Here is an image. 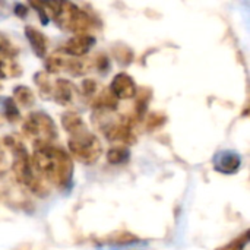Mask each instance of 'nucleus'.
I'll use <instances>...</instances> for the list:
<instances>
[{"label":"nucleus","instance_id":"1","mask_svg":"<svg viewBox=\"0 0 250 250\" xmlns=\"http://www.w3.org/2000/svg\"><path fill=\"white\" fill-rule=\"evenodd\" d=\"M32 164L38 171V176H42L59 188H66L72 182V160L60 148L50 145L37 148L32 157Z\"/></svg>","mask_w":250,"mask_h":250},{"label":"nucleus","instance_id":"2","mask_svg":"<svg viewBox=\"0 0 250 250\" xmlns=\"http://www.w3.org/2000/svg\"><path fill=\"white\" fill-rule=\"evenodd\" d=\"M4 144L13 151V166L12 167H13V173H15L16 179L21 183H23L25 186H28L37 195H45L47 188L42 183V180L37 174H34V170L29 163V157H28L25 146L19 141H15L12 138H6Z\"/></svg>","mask_w":250,"mask_h":250},{"label":"nucleus","instance_id":"3","mask_svg":"<svg viewBox=\"0 0 250 250\" xmlns=\"http://www.w3.org/2000/svg\"><path fill=\"white\" fill-rule=\"evenodd\" d=\"M44 7L50 9L51 16L64 28L76 31L78 34H86V31L94 26V21L88 16L86 12L81 10L76 4L69 1H51L41 3Z\"/></svg>","mask_w":250,"mask_h":250},{"label":"nucleus","instance_id":"4","mask_svg":"<svg viewBox=\"0 0 250 250\" xmlns=\"http://www.w3.org/2000/svg\"><path fill=\"white\" fill-rule=\"evenodd\" d=\"M23 133L28 139H31L37 148L47 146L48 142L56 139L57 132L53 120L44 113H32L23 123Z\"/></svg>","mask_w":250,"mask_h":250},{"label":"nucleus","instance_id":"5","mask_svg":"<svg viewBox=\"0 0 250 250\" xmlns=\"http://www.w3.org/2000/svg\"><path fill=\"white\" fill-rule=\"evenodd\" d=\"M69 149L76 160H79L85 164H94L100 158L103 146H101L100 141L97 139V136H94L91 132H88L85 129V130L70 136Z\"/></svg>","mask_w":250,"mask_h":250},{"label":"nucleus","instance_id":"6","mask_svg":"<svg viewBox=\"0 0 250 250\" xmlns=\"http://www.w3.org/2000/svg\"><path fill=\"white\" fill-rule=\"evenodd\" d=\"M105 136L108 141H113V142H123V144H133L135 142V135L132 132V120L129 122H117V123H107V126L103 127Z\"/></svg>","mask_w":250,"mask_h":250},{"label":"nucleus","instance_id":"7","mask_svg":"<svg viewBox=\"0 0 250 250\" xmlns=\"http://www.w3.org/2000/svg\"><path fill=\"white\" fill-rule=\"evenodd\" d=\"M110 92L117 98V100H127L136 95V86L133 79L127 73H119L113 78Z\"/></svg>","mask_w":250,"mask_h":250},{"label":"nucleus","instance_id":"8","mask_svg":"<svg viewBox=\"0 0 250 250\" xmlns=\"http://www.w3.org/2000/svg\"><path fill=\"white\" fill-rule=\"evenodd\" d=\"M95 44L94 37L88 35V34H78L75 37H72L66 44H64V51L70 56L75 57H82L85 56L89 48Z\"/></svg>","mask_w":250,"mask_h":250},{"label":"nucleus","instance_id":"9","mask_svg":"<svg viewBox=\"0 0 250 250\" xmlns=\"http://www.w3.org/2000/svg\"><path fill=\"white\" fill-rule=\"evenodd\" d=\"M240 157L233 152V151H223L218 152L214 158V167L217 171L224 173V174H231L236 173L240 168Z\"/></svg>","mask_w":250,"mask_h":250},{"label":"nucleus","instance_id":"10","mask_svg":"<svg viewBox=\"0 0 250 250\" xmlns=\"http://www.w3.org/2000/svg\"><path fill=\"white\" fill-rule=\"evenodd\" d=\"M51 95H53L54 101L59 103L60 105H69L73 101L75 86L66 79H59L53 85V94Z\"/></svg>","mask_w":250,"mask_h":250},{"label":"nucleus","instance_id":"11","mask_svg":"<svg viewBox=\"0 0 250 250\" xmlns=\"http://www.w3.org/2000/svg\"><path fill=\"white\" fill-rule=\"evenodd\" d=\"M25 37L29 41L34 53L38 57H42L47 51V40L44 37V34H41L38 29H35L34 26H26L25 28Z\"/></svg>","mask_w":250,"mask_h":250},{"label":"nucleus","instance_id":"12","mask_svg":"<svg viewBox=\"0 0 250 250\" xmlns=\"http://www.w3.org/2000/svg\"><path fill=\"white\" fill-rule=\"evenodd\" d=\"M62 125L66 129V132L70 133V136L86 129V126H85L83 120L81 119V116L76 114V113H72V111L62 116Z\"/></svg>","mask_w":250,"mask_h":250},{"label":"nucleus","instance_id":"13","mask_svg":"<svg viewBox=\"0 0 250 250\" xmlns=\"http://www.w3.org/2000/svg\"><path fill=\"white\" fill-rule=\"evenodd\" d=\"M18 75H21V67L13 62V59L0 56V79L13 78Z\"/></svg>","mask_w":250,"mask_h":250},{"label":"nucleus","instance_id":"14","mask_svg":"<svg viewBox=\"0 0 250 250\" xmlns=\"http://www.w3.org/2000/svg\"><path fill=\"white\" fill-rule=\"evenodd\" d=\"M94 104L100 110H116L117 108V98L110 91H103L101 94L97 95Z\"/></svg>","mask_w":250,"mask_h":250},{"label":"nucleus","instance_id":"15","mask_svg":"<svg viewBox=\"0 0 250 250\" xmlns=\"http://www.w3.org/2000/svg\"><path fill=\"white\" fill-rule=\"evenodd\" d=\"M13 94H15V100H16L21 105H23V107H31V105H34V103H35V97H34L32 91H31L28 86L19 85V86L15 88Z\"/></svg>","mask_w":250,"mask_h":250},{"label":"nucleus","instance_id":"16","mask_svg":"<svg viewBox=\"0 0 250 250\" xmlns=\"http://www.w3.org/2000/svg\"><path fill=\"white\" fill-rule=\"evenodd\" d=\"M35 83H37L40 92H41L44 97H51V94H53V83L50 82L48 73H45V72L37 73V75H35Z\"/></svg>","mask_w":250,"mask_h":250},{"label":"nucleus","instance_id":"17","mask_svg":"<svg viewBox=\"0 0 250 250\" xmlns=\"http://www.w3.org/2000/svg\"><path fill=\"white\" fill-rule=\"evenodd\" d=\"M129 157H130L129 151H127L126 148H122V146H120V148H113V149H110V151L107 152V160H108V163H110V164H114V166L126 163V161L129 160Z\"/></svg>","mask_w":250,"mask_h":250},{"label":"nucleus","instance_id":"18","mask_svg":"<svg viewBox=\"0 0 250 250\" xmlns=\"http://www.w3.org/2000/svg\"><path fill=\"white\" fill-rule=\"evenodd\" d=\"M18 54V48L9 41V38L3 34H0V56L13 59Z\"/></svg>","mask_w":250,"mask_h":250},{"label":"nucleus","instance_id":"19","mask_svg":"<svg viewBox=\"0 0 250 250\" xmlns=\"http://www.w3.org/2000/svg\"><path fill=\"white\" fill-rule=\"evenodd\" d=\"M149 98H151V94H149V91H145L144 88L138 92V97H136V116H138V119H141L142 116H144V113H145V110H146V105H148V101H149Z\"/></svg>","mask_w":250,"mask_h":250},{"label":"nucleus","instance_id":"20","mask_svg":"<svg viewBox=\"0 0 250 250\" xmlns=\"http://www.w3.org/2000/svg\"><path fill=\"white\" fill-rule=\"evenodd\" d=\"M64 66V57H59V56H51L47 59L45 62V69L50 73H57L62 72Z\"/></svg>","mask_w":250,"mask_h":250},{"label":"nucleus","instance_id":"21","mask_svg":"<svg viewBox=\"0 0 250 250\" xmlns=\"http://www.w3.org/2000/svg\"><path fill=\"white\" fill-rule=\"evenodd\" d=\"M4 114H6L7 120H10V122L19 120V111H18L16 104H15V101L12 98H7L4 101Z\"/></svg>","mask_w":250,"mask_h":250},{"label":"nucleus","instance_id":"22","mask_svg":"<svg viewBox=\"0 0 250 250\" xmlns=\"http://www.w3.org/2000/svg\"><path fill=\"white\" fill-rule=\"evenodd\" d=\"M166 122V116L161 114V113H152L146 117V127L149 130H154L157 127H160L161 125H164Z\"/></svg>","mask_w":250,"mask_h":250},{"label":"nucleus","instance_id":"23","mask_svg":"<svg viewBox=\"0 0 250 250\" xmlns=\"http://www.w3.org/2000/svg\"><path fill=\"white\" fill-rule=\"evenodd\" d=\"M82 92H83V95L88 97V98L97 95V92H98V85H97V82L92 81V79L83 81V83H82Z\"/></svg>","mask_w":250,"mask_h":250},{"label":"nucleus","instance_id":"24","mask_svg":"<svg viewBox=\"0 0 250 250\" xmlns=\"http://www.w3.org/2000/svg\"><path fill=\"white\" fill-rule=\"evenodd\" d=\"M246 245H248V233H245L242 237H239L234 242H231L229 246H224V248H221V249L218 250H243V248Z\"/></svg>","mask_w":250,"mask_h":250},{"label":"nucleus","instance_id":"25","mask_svg":"<svg viewBox=\"0 0 250 250\" xmlns=\"http://www.w3.org/2000/svg\"><path fill=\"white\" fill-rule=\"evenodd\" d=\"M95 64H97V67H98L100 70L104 72V70L108 67V59H107V56H104V54L97 56V57H95Z\"/></svg>","mask_w":250,"mask_h":250},{"label":"nucleus","instance_id":"26","mask_svg":"<svg viewBox=\"0 0 250 250\" xmlns=\"http://www.w3.org/2000/svg\"><path fill=\"white\" fill-rule=\"evenodd\" d=\"M15 13H18L19 16H25V15H26V7L22 6V4H18V6L15 7Z\"/></svg>","mask_w":250,"mask_h":250},{"label":"nucleus","instance_id":"27","mask_svg":"<svg viewBox=\"0 0 250 250\" xmlns=\"http://www.w3.org/2000/svg\"><path fill=\"white\" fill-rule=\"evenodd\" d=\"M4 163H6V155H4V151H3V148L0 145V168H3Z\"/></svg>","mask_w":250,"mask_h":250},{"label":"nucleus","instance_id":"28","mask_svg":"<svg viewBox=\"0 0 250 250\" xmlns=\"http://www.w3.org/2000/svg\"><path fill=\"white\" fill-rule=\"evenodd\" d=\"M0 123H1V120H0Z\"/></svg>","mask_w":250,"mask_h":250}]
</instances>
